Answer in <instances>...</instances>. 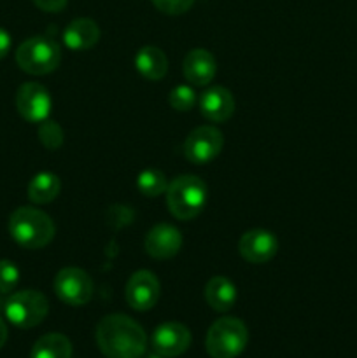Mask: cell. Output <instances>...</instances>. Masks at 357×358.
Listing matches in <instances>:
<instances>
[{
  "label": "cell",
  "mask_w": 357,
  "mask_h": 358,
  "mask_svg": "<svg viewBox=\"0 0 357 358\" xmlns=\"http://www.w3.org/2000/svg\"><path fill=\"white\" fill-rule=\"evenodd\" d=\"M38 140L48 150H56L63 143V129L56 121L46 119L38 124Z\"/></svg>",
  "instance_id": "cell-22"
},
{
  "label": "cell",
  "mask_w": 357,
  "mask_h": 358,
  "mask_svg": "<svg viewBox=\"0 0 357 358\" xmlns=\"http://www.w3.org/2000/svg\"><path fill=\"white\" fill-rule=\"evenodd\" d=\"M167 205L178 220H192L203 212L209 199V187L196 175H181L168 184Z\"/></svg>",
  "instance_id": "cell-3"
},
{
  "label": "cell",
  "mask_w": 357,
  "mask_h": 358,
  "mask_svg": "<svg viewBox=\"0 0 357 358\" xmlns=\"http://www.w3.org/2000/svg\"><path fill=\"white\" fill-rule=\"evenodd\" d=\"M55 294L69 306H84L93 297V280L80 268H63L55 276Z\"/></svg>",
  "instance_id": "cell-7"
},
{
  "label": "cell",
  "mask_w": 357,
  "mask_h": 358,
  "mask_svg": "<svg viewBox=\"0 0 357 358\" xmlns=\"http://www.w3.org/2000/svg\"><path fill=\"white\" fill-rule=\"evenodd\" d=\"M224 145L223 133L214 126H198L184 142V156L192 164H206L216 159Z\"/></svg>",
  "instance_id": "cell-8"
},
{
  "label": "cell",
  "mask_w": 357,
  "mask_h": 358,
  "mask_svg": "<svg viewBox=\"0 0 357 358\" xmlns=\"http://www.w3.org/2000/svg\"><path fill=\"white\" fill-rule=\"evenodd\" d=\"M248 343V331L240 318L224 317L210 325L205 348L212 358H237Z\"/></svg>",
  "instance_id": "cell-4"
},
{
  "label": "cell",
  "mask_w": 357,
  "mask_h": 358,
  "mask_svg": "<svg viewBox=\"0 0 357 358\" xmlns=\"http://www.w3.org/2000/svg\"><path fill=\"white\" fill-rule=\"evenodd\" d=\"M55 231L51 217L34 206H20L9 217L10 238L27 250H38L51 243Z\"/></svg>",
  "instance_id": "cell-2"
},
{
  "label": "cell",
  "mask_w": 357,
  "mask_h": 358,
  "mask_svg": "<svg viewBox=\"0 0 357 358\" xmlns=\"http://www.w3.org/2000/svg\"><path fill=\"white\" fill-rule=\"evenodd\" d=\"M168 101H170L172 108L181 112H188L195 107L196 103V93L191 86H175L168 94Z\"/></svg>",
  "instance_id": "cell-23"
},
{
  "label": "cell",
  "mask_w": 357,
  "mask_h": 358,
  "mask_svg": "<svg viewBox=\"0 0 357 358\" xmlns=\"http://www.w3.org/2000/svg\"><path fill=\"white\" fill-rule=\"evenodd\" d=\"M16 108L24 121L41 124L42 121L49 119V114H51V94L42 84L24 83L16 93Z\"/></svg>",
  "instance_id": "cell-9"
},
{
  "label": "cell",
  "mask_w": 357,
  "mask_h": 358,
  "mask_svg": "<svg viewBox=\"0 0 357 358\" xmlns=\"http://www.w3.org/2000/svg\"><path fill=\"white\" fill-rule=\"evenodd\" d=\"M182 247V234L172 224H156L146 236V252L154 259H172Z\"/></svg>",
  "instance_id": "cell-13"
},
{
  "label": "cell",
  "mask_w": 357,
  "mask_h": 358,
  "mask_svg": "<svg viewBox=\"0 0 357 358\" xmlns=\"http://www.w3.org/2000/svg\"><path fill=\"white\" fill-rule=\"evenodd\" d=\"M100 41V28L90 17H77L63 30V44L72 51H88Z\"/></svg>",
  "instance_id": "cell-16"
},
{
  "label": "cell",
  "mask_w": 357,
  "mask_h": 358,
  "mask_svg": "<svg viewBox=\"0 0 357 358\" xmlns=\"http://www.w3.org/2000/svg\"><path fill=\"white\" fill-rule=\"evenodd\" d=\"M48 297L38 290H20L7 297L4 315L18 329H34L48 317Z\"/></svg>",
  "instance_id": "cell-6"
},
{
  "label": "cell",
  "mask_w": 357,
  "mask_h": 358,
  "mask_svg": "<svg viewBox=\"0 0 357 358\" xmlns=\"http://www.w3.org/2000/svg\"><path fill=\"white\" fill-rule=\"evenodd\" d=\"M97 345L107 358H140L147 350L142 325L128 315H107L97 325Z\"/></svg>",
  "instance_id": "cell-1"
},
{
  "label": "cell",
  "mask_w": 357,
  "mask_h": 358,
  "mask_svg": "<svg viewBox=\"0 0 357 358\" xmlns=\"http://www.w3.org/2000/svg\"><path fill=\"white\" fill-rule=\"evenodd\" d=\"M62 62V48L49 37H30L18 48L16 63L30 76H46L55 72Z\"/></svg>",
  "instance_id": "cell-5"
},
{
  "label": "cell",
  "mask_w": 357,
  "mask_h": 358,
  "mask_svg": "<svg viewBox=\"0 0 357 358\" xmlns=\"http://www.w3.org/2000/svg\"><path fill=\"white\" fill-rule=\"evenodd\" d=\"M10 44H13V41H10V35L7 34L4 28H0V59L6 58L7 52H9V49H10Z\"/></svg>",
  "instance_id": "cell-27"
},
{
  "label": "cell",
  "mask_w": 357,
  "mask_h": 358,
  "mask_svg": "<svg viewBox=\"0 0 357 358\" xmlns=\"http://www.w3.org/2000/svg\"><path fill=\"white\" fill-rule=\"evenodd\" d=\"M20 283V269L13 261H0V292L10 294Z\"/></svg>",
  "instance_id": "cell-24"
},
{
  "label": "cell",
  "mask_w": 357,
  "mask_h": 358,
  "mask_svg": "<svg viewBox=\"0 0 357 358\" xmlns=\"http://www.w3.org/2000/svg\"><path fill=\"white\" fill-rule=\"evenodd\" d=\"M7 334H9V332H7L6 322H4V318H0V350H2L4 345H6Z\"/></svg>",
  "instance_id": "cell-28"
},
{
  "label": "cell",
  "mask_w": 357,
  "mask_h": 358,
  "mask_svg": "<svg viewBox=\"0 0 357 358\" xmlns=\"http://www.w3.org/2000/svg\"><path fill=\"white\" fill-rule=\"evenodd\" d=\"M150 345H153L154 352L161 357H181L182 353L188 352L189 345H191V332L184 324L167 322L153 332Z\"/></svg>",
  "instance_id": "cell-11"
},
{
  "label": "cell",
  "mask_w": 357,
  "mask_h": 358,
  "mask_svg": "<svg viewBox=\"0 0 357 358\" xmlns=\"http://www.w3.org/2000/svg\"><path fill=\"white\" fill-rule=\"evenodd\" d=\"M182 70H184V77L192 86H206L216 77L217 63L212 52L206 49H192L186 55Z\"/></svg>",
  "instance_id": "cell-15"
},
{
  "label": "cell",
  "mask_w": 357,
  "mask_h": 358,
  "mask_svg": "<svg viewBox=\"0 0 357 358\" xmlns=\"http://www.w3.org/2000/svg\"><path fill=\"white\" fill-rule=\"evenodd\" d=\"M200 110L203 117L212 122H226L234 112V98L230 90L214 86L203 91L200 96Z\"/></svg>",
  "instance_id": "cell-14"
},
{
  "label": "cell",
  "mask_w": 357,
  "mask_h": 358,
  "mask_svg": "<svg viewBox=\"0 0 357 358\" xmlns=\"http://www.w3.org/2000/svg\"><path fill=\"white\" fill-rule=\"evenodd\" d=\"M158 10L170 16H178V14L188 13L192 7L195 0H150Z\"/></svg>",
  "instance_id": "cell-25"
},
{
  "label": "cell",
  "mask_w": 357,
  "mask_h": 358,
  "mask_svg": "<svg viewBox=\"0 0 357 358\" xmlns=\"http://www.w3.org/2000/svg\"><path fill=\"white\" fill-rule=\"evenodd\" d=\"M240 255L251 264H265L279 252V240L266 229H251L241 234L238 241Z\"/></svg>",
  "instance_id": "cell-12"
},
{
  "label": "cell",
  "mask_w": 357,
  "mask_h": 358,
  "mask_svg": "<svg viewBox=\"0 0 357 358\" xmlns=\"http://www.w3.org/2000/svg\"><path fill=\"white\" fill-rule=\"evenodd\" d=\"M237 285L226 276H212L205 285V301L214 311H230L237 303Z\"/></svg>",
  "instance_id": "cell-17"
},
{
  "label": "cell",
  "mask_w": 357,
  "mask_h": 358,
  "mask_svg": "<svg viewBox=\"0 0 357 358\" xmlns=\"http://www.w3.org/2000/svg\"><path fill=\"white\" fill-rule=\"evenodd\" d=\"M135 69L147 80H161L167 76L168 58L156 45H146L135 55Z\"/></svg>",
  "instance_id": "cell-18"
},
{
  "label": "cell",
  "mask_w": 357,
  "mask_h": 358,
  "mask_svg": "<svg viewBox=\"0 0 357 358\" xmlns=\"http://www.w3.org/2000/svg\"><path fill=\"white\" fill-rule=\"evenodd\" d=\"M160 294L161 287L156 275L153 271H147V269L133 273L126 283V303L136 311H149L150 308L156 306Z\"/></svg>",
  "instance_id": "cell-10"
},
{
  "label": "cell",
  "mask_w": 357,
  "mask_h": 358,
  "mask_svg": "<svg viewBox=\"0 0 357 358\" xmlns=\"http://www.w3.org/2000/svg\"><path fill=\"white\" fill-rule=\"evenodd\" d=\"M59 191H62V180L58 175L51 171H41L28 184V199L35 205H48L58 198Z\"/></svg>",
  "instance_id": "cell-19"
},
{
  "label": "cell",
  "mask_w": 357,
  "mask_h": 358,
  "mask_svg": "<svg viewBox=\"0 0 357 358\" xmlns=\"http://www.w3.org/2000/svg\"><path fill=\"white\" fill-rule=\"evenodd\" d=\"M30 358H72V343L66 336L51 332L35 341Z\"/></svg>",
  "instance_id": "cell-20"
},
{
  "label": "cell",
  "mask_w": 357,
  "mask_h": 358,
  "mask_svg": "<svg viewBox=\"0 0 357 358\" xmlns=\"http://www.w3.org/2000/svg\"><path fill=\"white\" fill-rule=\"evenodd\" d=\"M136 189L147 198H158V196L164 194L168 189L167 175L156 168H147V170L140 171L136 177Z\"/></svg>",
  "instance_id": "cell-21"
},
{
  "label": "cell",
  "mask_w": 357,
  "mask_h": 358,
  "mask_svg": "<svg viewBox=\"0 0 357 358\" xmlns=\"http://www.w3.org/2000/svg\"><path fill=\"white\" fill-rule=\"evenodd\" d=\"M31 2L44 13H59L65 9L69 0H31Z\"/></svg>",
  "instance_id": "cell-26"
}]
</instances>
